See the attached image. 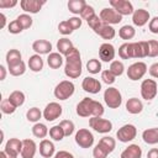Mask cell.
I'll use <instances>...</instances> for the list:
<instances>
[{
    "label": "cell",
    "mask_w": 158,
    "mask_h": 158,
    "mask_svg": "<svg viewBox=\"0 0 158 158\" xmlns=\"http://www.w3.org/2000/svg\"><path fill=\"white\" fill-rule=\"evenodd\" d=\"M77 114L80 117H101L104 115V106L96 100L84 98L77 105Z\"/></svg>",
    "instance_id": "1"
},
{
    "label": "cell",
    "mask_w": 158,
    "mask_h": 158,
    "mask_svg": "<svg viewBox=\"0 0 158 158\" xmlns=\"http://www.w3.org/2000/svg\"><path fill=\"white\" fill-rule=\"evenodd\" d=\"M75 86L70 80H62L54 88V96L58 100H67L74 94Z\"/></svg>",
    "instance_id": "2"
},
{
    "label": "cell",
    "mask_w": 158,
    "mask_h": 158,
    "mask_svg": "<svg viewBox=\"0 0 158 158\" xmlns=\"http://www.w3.org/2000/svg\"><path fill=\"white\" fill-rule=\"evenodd\" d=\"M104 101L110 109H118L122 104V95L117 88H107L104 91Z\"/></svg>",
    "instance_id": "3"
},
{
    "label": "cell",
    "mask_w": 158,
    "mask_h": 158,
    "mask_svg": "<svg viewBox=\"0 0 158 158\" xmlns=\"http://www.w3.org/2000/svg\"><path fill=\"white\" fill-rule=\"evenodd\" d=\"M137 136V128L135 125L132 123H127V125H123L122 127H120L116 132V137L120 142H123V143H127V142H131L136 138Z\"/></svg>",
    "instance_id": "4"
},
{
    "label": "cell",
    "mask_w": 158,
    "mask_h": 158,
    "mask_svg": "<svg viewBox=\"0 0 158 158\" xmlns=\"http://www.w3.org/2000/svg\"><path fill=\"white\" fill-rule=\"evenodd\" d=\"M83 70V64H81V58L80 59H69L65 60V65H64V74L70 78V79H75L79 78Z\"/></svg>",
    "instance_id": "5"
},
{
    "label": "cell",
    "mask_w": 158,
    "mask_h": 158,
    "mask_svg": "<svg viewBox=\"0 0 158 158\" xmlns=\"http://www.w3.org/2000/svg\"><path fill=\"white\" fill-rule=\"evenodd\" d=\"M157 91H158V86H157L156 80L144 79L142 81V84H141V95L144 100H147V101L153 100L157 95Z\"/></svg>",
    "instance_id": "6"
},
{
    "label": "cell",
    "mask_w": 158,
    "mask_h": 158,
    "mask_svg": "<svg viewBox=\"0 0 158 158\" xmlns=\"http://www.w3.org/2000/svg\"><path fill=\"white\" fill-rule=\"evenodd\" d=\"M89 126L99 133H109L112 130V122L102 117H90Z\"/></svg>",
    "instance_id": "7"
},
{
    "label": "cell",
    "mask_w": 158,
    "mask_h": 158,
    "mask_svg": "<svg viewBox=\"0 0 158 158\" xmlns=\"http://www.w3.org/2000/svg\"><path fill=\"white\" fill-rule=\"evenodd\" d=\"M75 143L81 148H90L94 144V136L88 128H79L75 133Z\"/></svg>",
    "instance_id": "8"
},
{
    "label": "cell",
    "mask_w": 158,
    "mask_h": 158,
    "mask_svg": "<svg viewBox=\"0 0 158 158\" xmlns=\"http://www.w3.org/2000/svg\"><path fill=\"white\" fill-rule=\"evenodd\" d=\"M99 17L104 23H107V25H117L122 21V16L112 7H104L100 11Z\"/></svg>",
    "instance_id": "9"
},
{
    "label": "cell",
    "mask_w": 158,
    "mask_h": 158,
    "mask_svg": "<svg viewBox=\"0 0 158 158\" xmlns=\"http://www.w3.org/2000/svg\"><path fill=\"white\" fill-rule=\"evenodd\" d=\"M147 73V64L144 62H136L131 64L127 69V77L130 80H138L144 77Z\"/></svg>",
    "instance_id": "10"
},
{
    "label": "cell",
    "mask_w": 158,
    "mask_h": 158,
    "mask_svg": "<svg viewBox=\"0 0 158 158\" xmlns=\"http://www.w3.org/2000/svg\"><path fill=\"white\" fill-rule=\"evenodd\" d=\"M62 112H63L62 105H59L56 101H52V102H49V104L46 105V107L43 110V118L46 121H49L51 122V121H54L58 117H60Z\"/></svg>",
    "instance_id": "11"
},
{
    "label": "cell",
    "mask_w": 158,
    "mask_h": 158,
    "mask_svg": "<svg viewBox=\"0 0 158 158\" xmlns=\"http://www.w3.org/2000/svg\"><path fill=\"white\" fill-rule=\"evenodd\" d=\"M110 5L114 10H116L121 16L132 15L135 9L131 1L128 0H110Z\"/></svg>",
    "instance_id": "12"
},
{
    "label": "cell",
    "mask_w": 158,
    "mask_h": 158,
    "mask_svg": "<svg viewBox=\"0 0 158 158\" xmlns=\"http://www.w3.org/2000/svg\"><path fill=\"white\" fill-rule=\"evenodd\" d=\"M4 151L6 152L9 158H17V156L21 154L22 151V141H20L19 138H10L6 142Z\"/></svg>",
    "instance_id": "13"
},
{
    "label": "cell",
    "mask_w": 158,
    "mask_h": 158,
    "mask_svg": "<svg viewBox=\"0 0 158 158\" xmlns=\"http://www.w3.org/2000/svg\"><path fill=\"white\" fill-rule=\"evenodd\" d=\"M131 52L132 58H144L148 57L149 47L147 41H139V42H131Z\"/></svg>",
    "instance_id": "14"
},
{
    "label": "cell",
    "mask_w": 158,
    "mask_h": 158,
    "mask_svg": "<svg viewBox=\"0 0 158 158\" xmlns=\"http://www.w3.org/2000/svg\"><path fill=\"white\" fill-rule=\"evenodd\" d=\"M46 4V1H40V0H21L20 1V6L21 9L27 14H37L40 12V10L42 9V6Z\"/></svg>",
    "instance_id": "15"
},
{
    "label": "cell",
    "mask_w": 158,
    "mask_h": 158,
    "mask_svg": "<svg viewBox=\"0 0 158 158\" xmlns=\"http://www.w3.org/2000/svg\"><path fill=\"white\" fill-rule=\"evenodd\" d=\"M115 54H116L115 47L109 42L102 43L100 46V48H99V57H100V59L102 62H107V63L112 62L114 58H115Z\"/></svg>",
    "instance_id": "16"
},
{
    "label": "cell",
    "mask_w": 158,
    "mask_h": 158,
    "mask_svg": "<svg viewBox=\"0 0 158 158\" xmlns=\"http://www.w3.org/2000/svg\"><path fill=\"white\" fill-rule=\"evenodd\" d=\"M81 88L89 94H98L101 90V83L93 77H86L83 79Z\"/></svg>",
    "instance_id": "17"
},
{
    "label": "cell",
    "mask_w": 158,
    "mask_h": 158,
    "mask_svg": "<svg viewBox=\"0 0 158 158\" xmlns=\"http://www.w3.org/2000/svg\"><path fill=\"white\" fill-rule=\"evenodd\" d=\"M151 20V16H149V12L144 9H137L133 11L132 14V22L135 26H138V27H142L144 26L146 23H148Z\"/></svg>",
    "instance_id": "18"
},
{
    "label": "cell",
    "mask_w": 158,
    "mask_h": 158,
    "mask_svg": "<svg viewBox=\"0 0 158 158\" xmlns=\"http://www.w3.org/2000/svg\"><path fill=\"white\" fill-rule=\"evenodd\" d=\"M37 151V144L33 139L25 138L22 141V151H21V158H33Z\"/></svg>",
    "instance_id": "19"
},
{
    "label": "cell",
    "mask_w": 158,
    "mask_h": 158,
    "mask_svg": "<svg viewBox=\"0 0 158 158\" xmlns=\"http://www.w3.org/2000/svg\"><path fill=\"white\" fill-rule=\"evenodd\" d=\"M32 49L36 52V54H49L52 53V43L47 40H36L32 43Z\"/></svg>",
    "instance_id": "20"
},
{
    "label": "cell",
    "mask_w": 158,
    "mask_h": 158,
    "mask_svg": "<svg viewBox=\"0 0 158 158\" xmlns=\"http://www.w3.org/2000/svg\"><path fill=\"white\" fill-rule=\"evenodd\" d=\"M40 154L43 158H51L52 156L56 154V147L52 141L49 139H42L40 142Z\"/></svg>",
    "instance_id": "21"
},
{
    "label": "cell",
    "mask_w": 158,
    "mask_h": 158,
    "mask_svg": "<svg viewBox=\"0 0 158 158\" xmlns=\"http://www.w3.org/2000/svg\"><path fill=\"white\" fill-rule=\"evenodd\" d=\"M142 157V148L138 144H130L128 147H126L120 158H141Z\"/></svg>",
    "instance_id": "22"
},
{
    "label": "cell",
    "mask_w": 158,
    "mask_h": 158,
    "mask_svg": "<svg viewBox=\"0 0 158 158\" xmlns=\"http://www.w3.org/2000/svg\"><path fill=\"white\" fill-rule=\"evenodd\" d=\"M96 35H99L100 37H102L104 40H112L116 35V31L115 28L111 26V25H107V23H101L100 27L95 31Z\"/></svg>",
    "instance_id": "23"
},
{
    "label": "cell",
    "mask_w": 158,
    "mask_h": 158,
    "mask_svg": "<svg viewBox=\"0 0 158 158\" xmlns=\"http://www.w3.org/2000/svg\"><path fill=\"white\" fill-rule=\"evenodd\" d=\"M126 110L127 112L132 114V115H137V114H141L142 110H143V104L139 99L137 98H131L127 100L126 102Z\"/></svg>",
    "instance_id": "24"
},
{
    "label": "cell",
    "mask_w": 158,
    "mask_h": 158,
    "mask_svg": "<svg viewBox=\"0 0 158 158\" xmlns=\"http://www.w3.org/2000/svg\"><path fill=\"white\" fill-rule=\"evenodd\" d=\"M142 138L147 144H157L158 143V127L144 130L142 132Z\"/></svg>",
    "instance_id": "25"
},
{
    "label": "cell",
    "mask_w": 158,
    "mask_h": 158,
    "mask_svg": "<svg viewBox=\"0 0 158 158\" xmlns=\"http://www.w3.org/2000/svg\"><path fill=\"white\" fill-rule=\"evenodd\" d=\"M27 64H28L30 70H32V72H35V73L41 72V70L43 69V65H44L43 59L41 58L40 54H33V56H31V57L28 58V63H27Z\"/></svg>",
    "instance_id": "26"
},
{
    "label": "cell",
    "mask_w": 158,
    "mask_h": 158,
    "mask_svg": "<svg viewBox=\"0 0 158 158\" xmlns=\"http://www.w3.org/2000/svg\"><path fill=\"white\" fill-rule=\"evenodd\" d=\"M47 64H48V67L52 68V69H58V68H60L62 64H63V57H62V54L58 53V52H52V53H49L48 57H47Z\"/></svg>",
    "instance_id": "27"
},
{
    "label": "cell",
    "mask_w": 158,
    "mask_h": 158,
    "mask_svg": "<svg viewBox=\"0 0 158 158\" xmlns=\"http://www.w3.org/2000/svg\"><path fill=\"white\" fill-rule=\"evenodd\" d=\"M73 43L69 38L67 37H63V38H59L58 42H57V49H58V53H60L62 56H67L72 48H73Z\"/></svg>",
    "instance_id": "28"
},
{
    "label": "cell",
    "mask_w": 158,
    "mask_h": 158,
    "mask_svg": "<svg viewBox=\"0 0 158 158\" xmlns=\"http://www.w3.org/2000/svg\"><path fill=\"white\" fill-rule=\"evenodd\" d=\"M85 6H86L85 0H69L68 1V9L74 15H80Z\"/></svg>",
    "instance_id": "29"
},
{
    "label": "cell",
    "mask_w": 158,
    "mask_h": 158,
    "mask_svg": "<svg viewBox=\"0 0 158 158\" xmlns=\"http://www.w3.org/2000/svg\"><path fill=\"white\" fill-rule=\"evenodd\" d=\"M22 59H21V52L16 48H12L10 51H7L6 53V63H7V67H11V65H15L17 63H20Z\"/></svg>",
    "instance_id": "30"
},
{
    "label": "cell",
    "mask_w": 158,
    "mask_h": 158,
    "mask_svg": "<svg viewBox=\"0 0 158 158\" xmlns=\"http://www.w3.org/2000/svg\"><path fill=\"white\" fill-rule=\"evenodd\" d=\"M7 99H9V101H10L15 107H19V106H22V105H23L26 96H25V94H23L21 90H15V91H12V93L9 95Z\"/></svg>",
    "instance_id": "31"
},
{
    "label": "cell",
    "mask_w": 158,
    "mask_h": 158,
    "mask_svg": "<svg viewBox=\"0 0 158 158\" xmlns=\"http://www.w3.org/2000/svg\"><path fill=\"white\" fill-rule=\"evenodd\" d=\"M32 133H33L35 137L44 139V137L49 133V131H48V127H47L44 123L37 122V123H35V125L32 126Z\"/></svg>",
    "instance_id": "32"
},
{
    "label": "cell",
    "mask_w": 158,
    "mask_h": 158,
    "mask_svg": "<svg viewBox=\"0 0 158 158\" xmlns=\"http://www.w3.org/2000/svg\"><path fill=\"white\" fill-rule=\"evenodd\" d=\"M136 35V30L131 25H125L118 30V36L122 40H132Z\"/></svg>",
    "instance_id": "33"
},
{
    "label": "cell",
    "mask_w": 158,
    "mask_h": 158,
    "mask_svg": "<svg viewBox=\"0 0 158 158\" xmlns=\"http://www.w3.org/2000/svg\"><path fill=\"white\" fill-rule=\"evenodd\" d=\"M42 116H43V112H41V110L38 107H31L26 112V118L30 122H35V123H37Z\"/></svg>",
    "instance_id": "34"
},
{
    "label": "cell",
    "mask_w": 158,
    "mask_h": 158,
    "mask_svg": "<svg viewBox=\"0 0 158 158\" xmlns=\"http://www.w3.org/2000/svg\"><path fill=\"white\" fill-rule=\"evenodd\" d=\"M49 137L53 139V141H62L64 137H65V135H64V131H63V128L60 127V125H56V126H53V127H51L49 128Z\"/></svg>",
    "instance_id": "35"
},
{
    "label": "cell",
    "mask_w": 158,
    "mask_h": 158,
    "mask_svg": "<svg viewBox=\"0 0 158 158\" xmlns=\"http://www.w3.org/2000/svg\"><path fill=\"white\" fill-rule=\"evenodd\" d=\"M86 70L91 74H98L99 72H101V62L96 58L89 59L86 63Z\"/></svg>",
    "instance_id": "36"
},
{
    "label": "cell",
    "mask_w": 158,
    "mask_h": 158,
    "mask_svg": "<svg viewBox=\"0 0 158 158\" xmlns=\"http://www.w3.org/2000/svg\"><path fill=\"white\" fill-rule=\"evenodd\" d=\"M25 72H26V64H25L23 60H21L20 63H17L15 65L9 67V73L12 77H20V75L25 74Z\"/></svg>",
    "instance_id": "37"
},
{
    "label": "cell",
    "mask_w": 158,
    "mask_h": 158,
    "mask_svg": "<svg viewBox=\"0 0 158 158\" xmlns=\"http://www.w3.org/2000/svg\"><path fill=\"white\" fill-rule=\"evenodd\" d=\"M118 56L121 59H130L132 58V52H131V42H126L118 47Z\"/></svg>",
    "instance_id": "38"
},
{
    "label": "cell",
    "mask_w": 158,
    "mask_h": 158,
    "mask_svg": "<svg viewBox=\"0 0 158 158\" xmlns=\"http://www.w3.org/2000/svg\"><path fill=\"white\" fill-rule=\"evenodd\" d=\"M109 69L111 70V73H112L115 77H120V75L123 74L125 65H123V63H122L121 60H112V62L110 63V68H109Z\"/></svg>",
    "instance_id": "39"
},
{
    "label": "cell",
    "mask_w": 158,
    "mask_h": 158,
    "mask_svg": "<svg viewBox=\"0 0 158 158\" xmlns=\"http://www.w3.org/2000/svg\"><path fill=\"white\" fill-rule=\"evenodd\" d=\"M59 125L63 128L65 137H69L70 135H73V132L75 130V126H74V122L73 121H70V120H62L59 122Z\"/></svg>",
    "instance_id": "40"
},
{
    "label": "cell",
    "mask_w": 158,
    "mask_h": 158,
    "mask_svg": "<svg viewBox=\"0 0 158 158\" xmlns=\"http://www.w3.org/2000/svg\"><path fill=\"white\" fill-rule=\"evenodd\" d=\"M109 154H110V152L101 143H98L93 149V157L94 158H106Z\"/></svg>",
    "instance_id": "41"
},
{
    "label": "cell",
    "mask_w": 158,
    "mask_h": 158,
    "mask_svg": "<svg viewBox=\"0 0 158 158\" xmlns=\"http://www.w3.org/2000/svg\"><path fill=\"white\" fill-rule=\"evenodd\" d=\"M16 20L20 22V25L22 26V28L23 30H26V28H30L31 26H32V17L28 15V14H21V15H19L17 17H16Z\"/></svg>",
    "instance_id": "42"
},
{
    "label": "cell",
    "mask_w": 158,
    "mask_h": 158,
    "mask_svg": "<svg viewBox=\"0 0 158 158\" xmlns=\"http://www.w3.org/2000/svg\"><path fill=\"white\" fill-rule=\"evenodd\" d=\"M99 143H101L110 153L115 149V147H116V141H115V138H112V137H110V136H105V137H102L100 141H99Z\"/></svg>",
    "instance_id": "43"
},
{
    "label": "cell",
    "mask_w": 158,
    "mask_h": 158,
    "mask_svg": "<svg viewBox=\"0 0 158 158\" xmlns=\"http://www.w3.org/2000/svg\"><path fill=\"white\" fill-rule=\"evenodd\" d=\"M0 109H1V111H2L4 114L11 115V114H14V112L16 111L17 107H15V106L9 101V99H4V100L1 101V104H0Z\"/></svg>",
    "instance_id": "44"
},
{
    "label": "cell",
    "mask_w": 158,
    "mask_h": 158,
    "mask_svg": "<svg viewBox=\"0 0 158 158\" xmlns=\"http://www.w3.org/2000/svg\"><path fill=\"white\" fill-rule=\"evenodd\" d=\"M101 79H102V81H104V83H106L107 85H111V84H114V83H115L116 77L111 73V70H110V69H105V70H102V72H101Z\"/></svg>",
    "instance_id": "45"
},
{
    "label": "cell",
    "mask_w": 158,
    "mask_h": 158,
    "mask_svg": "<svg viewBox=\"0 0 158 158\" xmlns=\"http://www.w3.org/2000/svg\"><path fill=\"white\" fill-rule=\"evenodd\" d=\"M7 31L12 35H17V33H21L23 31V28H22V26L20 25V22L17 20H14L7 25Z\"/></svg>",
    "instance_id": "46"
},
{
    "label": "cell",
    "mask_w": 158,
    "mask_h": 158,
    "mask_svg": "<svg viewBox=\"0 0 158 158\" xmlns=\"http://www.w3.org/2000/svg\"><path fill=\"white\" fill-rule=\"evenodd\" d=\"M86 22H88L89 27H90V28H91L94 32H95V31H96V30L100 27V25L102 23V21H101V19L99 17V15H94V16H93V17H90V19H89Z\"/></svg>",
    "instance_id": "47"
},
{
    "label": "cell",
    "mask_w": 158,
    "mask_h": 158,
    "mask_svg": "<svg viewBox=\"0 0 158 158\" xmlns=\"http://www.w3.org/2000/svg\"><path fill=\"white\" fill-rule=\"evenodd\" d=\"M148 42V47H149V52H148V57H158V41L156 40H149Z\"/></svg>",
    "instance_id": "48"
},
{
    "label": "cell",
    "mask_w": 158,
    "mask_h": 158,
    "mask_svg": "<svg viewBox=\"0 0 158 158\" xmlns=\"http://www.w3.org/2000/svg\"><path fill=\"white\" fill-rule=\"evenodd\" d=\"M58 31H59V33L67 36V35H70V33L73 32V28L70 27V25H69L68 21L65 20V21L59 22V25H58Z\"/></svg>",
    "instance_id": "49"
},
{
    "label": "cell",
    "mask_w": 158,
    "mask_h": 158,
    "mask_svg": "<svg viewBox=\"0 0 158 158\" xmlns=\"http://www.w3.org/2000/svg\"><path fill=\"white\" fill-rule=\"evenodd\" d=\"M94 15H96L94 7H93L91 5H88V4H86V6L84 7V10L81 11V14H80L81 19H84V20H86V21H88L90 17H93Z\"/></svg>",
    "instance_id": "50"
},
{
    "label": "cell",
    "mask_w": 158,
    "mask_h": 158,
    "mask_svg": "<svg viewBox=\"0 0 158 158\" xmlns=\"http://www.w3.org/2000/svg\"><path fill=\"white\" fill-rule=\"evenodd\" d=\"M67 21H68V23L70 25V27L73 28V31H74V30H78V28L81 26V19H80V17L73 16V17H69Z\"/></svg>",
    "instance_id": "51"
},
{
    "label": "cell",
    "mask_w": 158,
    "mask_h": 158,
    "mask_svg": "<svg viewBox=\"0 0 158 158\" xmlns=\"http://www.w3.org/2000/svg\"><path fill=\"white\" fill-rule=\"evenodd\" d=\"M148 28L152 33H156L158 35V16H154L153 19L149 20L148 22Z\"/></svg>",
    "instance_id": "52"
},
{
    "label": "cell",
    "mask_w": 158,
    "mask_h": 158,
    "mask_svg": "<svg viewBox=\"0 0 158 158\" xmlns=\"http://www.w3.org/2000/svg\"><path fill=\"white\" fill-rule=\"evenodd\" d=\"M64 57H65V60H69V59H80V52H79L78 48L73 47L72 51L67 56H64Z\"/></svg>",
    "instance_id": "53"
},
{
    "label": "cell",
    "mask_w": 158,
    "mask_h": 158,
    "mask_svg": "<svg viewBox=\"0 0 158 158\" xmlns=\"http://www.w3.org/2000/svg\"><path fill=\"white\" fill-rule=\"evenodd\" d=\"M17 5L16 0H0V9H11Z\"/></svg>",
    "instance_id": "54"
},
{
    "label": "cell",
    "mask_w": 158,
    "mask_h": 158,
    "mask_svg": "<svg viewBox=\"0 0 158 158\" xmlns=\"http://www.w3.org/2000/svg\"><path fill=\"white\" fill-rule=\"evenodd\" d=\"M54 158H74V156L68 151H59L54 154Z\"/></svg>",
    "instance_id": "55"
},
{
    "label": "cell",
    "mask_w": 158,
    "mask_h": 158,
    "mask_svg": "<svg viewBox=\"0 0 158 158\" xmlns=\"http://www.w3.org/2000/svg\"><path fill=\"white\" fill-rule=\"evenodd\" d=\"M148 72H149V74H151L153 78H157V79H158V62H157V63H153V64L149 67Z\"/></svg>",
    "instance_id": "56"
},
{
    "label": "cell",
    "mask_w": 158,
    "mask_h": 158,
    "mask_svg": "<svg viewBox=\"0 0 158 158\" xmlns=\"http://www.w3.org/2000/svg\"><path fill=\"white\" fill-rule=\"evenodd\" d=\"M147 158H158V148H152L147 153Z\"/></svg>",
    "instance_id": "57"
},
{
    "label": "cell",
    "mask_w": 158,
    "mask_h": 158,
    "mask_svg": "<svg viewBox=\"0 0 158 158\" xmlns=\"http://www.w3.org/2000/svg\"><path fill=\"white\" fill-rule=\"evenodd\" d=\"M0 73H1V75H0V80H4V79L6 78V69H5L4 65H0Z\"/></svg>",
    "instance_id": "58"
},
{
    "label": "cell",
    "mask_w": 158,
    "mask_h": 158,
    "mask_svg": "<svg viewBox=\"0 0 158 158\" xmlns=\"http://www.w3.org/2000/svg\"><path fill=\"white\" fill-rule=\"evenodd\" d=\"M0 19H1V26H0V28H4L5 25H6V16L1 12V14H0Z\"/></svg>",
    "instance_id": "59"
},
{
    "label": "cell",
    "mask_w": 158,
    "mask_h": 158,
    "mask_svg": "<svg viewBox=\"0 0 158 158\" xmlns=\"http://www.w3.org/2000/svg\"><path fill=\"white\" fill-rule=\"evenodd\" d=\"M0 158H9V157H7V154H6V152H5L4 149L0 152Z\"/></svg>",
    "instance_id": "60"
}]
</instances>
